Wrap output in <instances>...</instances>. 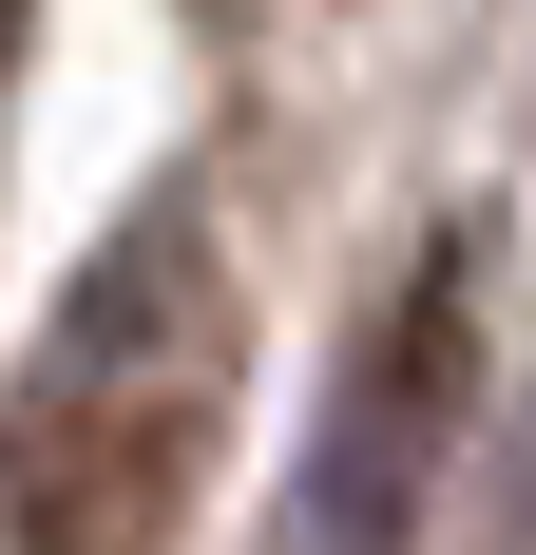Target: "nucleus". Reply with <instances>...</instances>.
Segmentation results:
<instances>
[{"mask_svg":"<svg viewBox=\"0 0 536 555\" xmlns=\"http://www.w3.org/2000/svg\"><path fill=\"white\" fill-rule=\"evenodd\" d=\"M230 364H250V326H230L212 211L135 192L0 384V555H173L230 441Z\"/></svg>","mask_w":536,"mask_h":555,"instance_id":"1","label":"nucleus"},{"mask_svg":"<svg viewBox=\"0 0 536 555\" xmlns=\"http://www.w3.org/2000/svg\"><path fill=\"white\" fill-rule=\"evenodd\" d=\"M0 77H20V0H0Z\"/></svg>","mask_w":536,"mask_h":555,"instance_id":"3","label":"nucleus"},{"mask_svg":"<svg viewBox=\"0 0 536 555\" xmlns=\"http://www.w3.org/2000/svg\"><path fill=\"white\" fill-rule=\"evenodd\" d=\"M460 422H480V249L441 230L383 287V326L345 345V402H326V460H307V555H403L441 517Z\"/></svg>","mask_w":536,"mask_h":555,"instance_id":"2","label":"nucleus"}]
</instances>
